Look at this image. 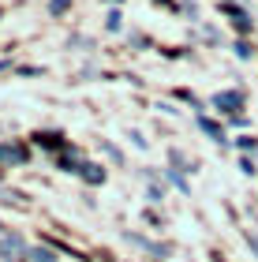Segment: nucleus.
Segmentation results:
<instances>
[{"label":"nucleus","mask_w":258,"mask_h":262,"mask_svg":"<svg viewBox=\"0 0 258 262\" xmlns=\"http://www.w3.org/2000/svg\"><path fill=\"white\" fill-rule=\"evenodd\" d=\"M247 244L254 247V255H258V236H254V232H247Z\"/></svg>","instance_id":"nucleus-9"},{"label":"nucleus","mask_w":258,"mask_h":262,"mask_svg":"<svg viewBox=\"0 0 258 262\" xmlns=\"http://www.w3.org/2000/svg\"><path fill=\"white\" fill-rule=\"evenodd\" d=\"M236 56H240V60H251V45L247 41H236Z\"/></svg>","instance_id":"nucleus-6"},{"label":"nucleus","mask_w":258,"mask_h":262,"mask_svg":"<svg viewBox=\"0 0 258 262\" xmlns=\"http://www.w3.org/2000/svg\"><path fill=\"white\" fill-rule=\"evenodd\" d=\"M127 139H131L138 150H146V139H143V131H127Z\"/></svg>","instance_id":"nucleus-8"},{"label":"nucleus","mask_w":258,"mask_h":262,"mask_svg":"<svg viewBox=\"0 0 258 262\" xmlns=\"http://www.w3.org/2000/svg\"><path fill=\"white\" fill-rule=\"evenodd\" d=\"M19 158H27V154L15 146H0V161H19Z\"/></svg>","instance_id":"nucleus-4"},{"label":"nucleus","mask_w":258,"mask_h":262,"mask_svg":"<svg viewBox=\"0 0 258 262\" xmlns=\"http://www.w3.org/2000/svg\"><path fill=\"white\" fill-rule=\"evenodd\" d=\"M0 255H4V258H11V255H22V258H27V244H22L19 236H8V240L0 244ZM11 262H15V258H11Z\"/></svg>","instance_id":"nucleus-2"},{"label":"nucleus","mask_w":258,"mask_h":262,"mask_svg":"<svg viewBox=\"0 0 258 262\" xmlns=\"http://www.w3.org/2000/svg\"><path fill=\"white\" fill-rule=\"evenodd\" d=\"M198 124H202V131H206V135L209 139H214V142H225V131H221L214 120H206V116H202V120H198Z\"/></svg>","instance_id":"nucleus-3"},{"label":"nucleus","mask_w":258,"mask_h":262,"mask_svg":"<svg viewBox=\"0 0 258 262\" xmlns=\"http://www.w3.org/2000/svg\"><path fill=\"white\" fill-rule=\"evenodd\" d=\"M169 180H172L176 187H180V191H183V195H187V191H191V187H187V180H183V176H176V169L169 172Z\"/></svg>","instance_id":"nucleus-7"},{"label":"nucleus","mask_w":258,"mask_h":262,"mask_svg":"<svg viewBox=\"0 0 258 262\" xmlns=\"http://www.w3.org/2000/svg\"><path fill=\"white\" fill-rule=\"evenodd\" d=\"M4 68H8V64H0V71H4Z\"/></svg>","instance_id":"nucleus-10"},{"label":"nucleus","mask_w":258,"mask_h":262,"mask_svg":"<svg viewBox=\"0 0 258 262\" xmlns=\"http://www.w3.org/2000/svg\"><path fill=\"white\" fill-rule=\"evenodd\" d=\"M214 105H217L221 113H236L240 105H243V98H240L236 90H225V94H214Z\"/></svg>","instance_id":"nucleus-1"},{"label":"nucleus","mask_w":258,"mask_h":262,"mask_svg":"<svg viewBox=\"0 0 258 262\" xmlns=\"http://www.w3.org/2000/svg\"><path fill=\"white\" fill-rule=\"evenodd\" d=\"M30 262H56V255H53V251H34Z\"/></svg>","instance_id":"nucleus-5"}]
</instances>
